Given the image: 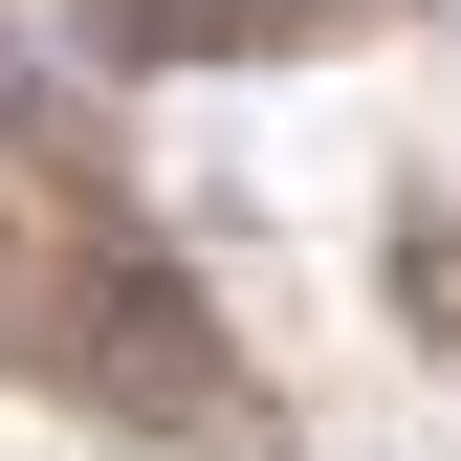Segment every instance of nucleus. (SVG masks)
Instances as JSON below:
<instances>
[]
</instances>
